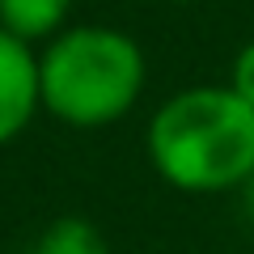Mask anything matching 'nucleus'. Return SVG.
<instances>
[{
	"mask_svg": "<svg viewBox=\"0 0 254 254\" xmlns=\"http://www.w3.org/2000/svg\"><path fill=\"white\" fill-rule=\"evenodd\" d=\"M144 51L115 26H72L38 55V98L68 127H106L136 106Z\"/></svg>",
	"mask_w": 254,
	"mask_h": 254,
	"instance_id": "2",
	"label": "nucleus"
},
{
	"mask_svg": "<svg viewBox=\"0 0 254 254\" xmlns=\"http://www.w3.org/2000/svg\"><path fill=\"white\" fill-rule=\"evenodd\" d=\"M72 0H0V30L17 34L21 43L51 38L64 26Z\"/></svg>",
	"mask_w": 254,
	"mask_h": 254,
	"instance_id": "4",
	"label": "nucleus"
},
{
	"mask_svg": "<svg viewBox=\"0 0 254 254\" xmlns=\"http://www.w3.org/2000/svg\"><path fill=\"white\" fill-rule=\"evenodd\" d=\"M38 106V55H30V43L17 34L0 30V144L26 131Z\"/></svg>",
	"mask_w": 254,
	"mask_h": 254,
	"instance_id": "3",
	"label": "nucleus"
},
{
	"mask_svg": "<svg viewBox=\"0 0 254 254\" xmlns=\"http://www.w3.org/2000/svg\"><path fill=\"white\" fill-rule=\"evenodd\" d=\"M229 89H233L242 102H250V106H254V38L242 47V51H237L233 76H229Z\"/></svg>",
	"mask_w": 254,
	"mask_h": 254,
	"instance_id": "6",
	"label": "nucleus"
},
{
	"mask_svg": "<svg viewBox=\"0 0 254 254\" xmlns=\"http://www.w3.org/2000/svg\"><path fill=\"white\" fill-rule=\"evenodd\" d=\"M148 161L170 187L195 195L246 187L254 174V106L229 85L174 93L148 123Z\"/></svg>",
	"mask_w": 254,
	"mask_h": 254,
	"instance_id": "1",
	"label": "nucleus"
},
{
	"mask_svg": "<svg viewBox=\"0 0 254 254\" xmlns=\"http://www.w3.org/2000/svg\"><path fill=\"white\" fill-rule=\"evenodd\" d=\"M170 4H195V0H170Z\"/></svg>",
	"mask_w": 254,
	"mask_h": 254,
	"instance_id": "8",
	"label": "nucleus"
},
{
	"mask_svg": "<svg viewBox=\"0 0 254 254\" xmlns=\"http://www.w3.org/2000/svg\"><path fill=\"white\" fill-rule=\"evenodd\" d=\"M246 208H250V216H254V174L246 178Z\"/></svg>",
	"mask_w": 254,
	"mask_h": 254,
	"instance_id": "7",
	"label": "nucleus"
},
{
	"mask_svg": "<svg viewBox=\"0 0 254 254\" xmlns=\"http://www.w3.org/2000/svg\"><path fill=\"white\" fill-rule=\"evenodd\" d=\"M30 254H106V242L85 216H60L38 233Z\"/></svg>",
	"mask_w": 254,
	"mask_h": 254,
	"instance_id": "5",
	"label": "nucleus"
}]
</instances>
